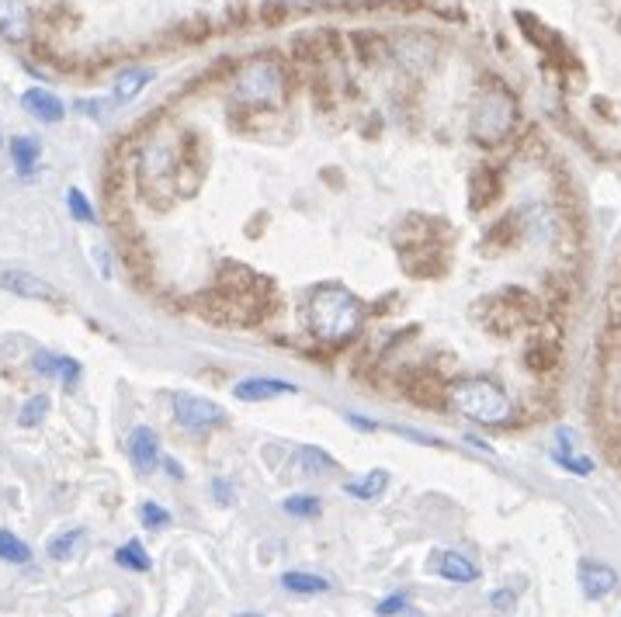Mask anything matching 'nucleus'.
Masks as SVG:
<instances>
[{
	"label": "nucleus",
	"mask_w": 621,
	"mask_h": 617,
	"mask_svg": "<svg viewBox=\"0 0 621 617\" xmlns=\"http://www.w3.org/2000/svg\"><path fill=\"white\" fill-rule=\"evenodd\" d=\"M361 302L354 292H347L344 285H320L313 295H309L306 306V319L309 330L320 340H347L358 333L361 326Z\"/></svg>",
	"instance_id": "f257e3e1"
},
{
	"label": "nucleus",
	"mask_w": 621,
	"mask_h": 617,
	"mask_svg": "<svg viewBox=\"0 0 621 617\" xmlns=\"http://www.w3.org/2000/svg\"><path fill=\"white\" fill-rule=\"evenodd\" d=\"M452 406L462 416L476 423H504L510 416V399L500 385L486 382V378H462L448 392Z\"/></svg>",
	"instance_id": "f03ea898"
},
{
	"label": "nucleus",
	"mask_w": 621,
	"mask_h": 617,
	"mask_svg": "<svg viewBox=\"0 0 621 617\" xmlns=\"http://www.w3.org/2000/svg\"><path fill=\"white\" fill-rule=\"evenodd\" d=\"M510 125H514V101L504 91L483 94V101L476 104V115H472V132L486 143H497L507 136Z\"/></svg>",
	"instance_id": "7ed1b4c3"
},
{
	"label": "nucleus",
	"mask_w": 621,
	"mask_h": 617,
	"mask_svg": "<svg viewBox=\"0 0 621 617\" xmlns=\"http://www.w3.org/2000/svg\"><path fill=\"white\" fill-rule=\"evenodd\" d=\"M282 94V70L271 59H254L236 77V98L240 101H275Z\"/></svg>",
	"instance_id": "20e7f679"
},
{
	"label": "nucleus",
	"mask_w": 621,
	"mask_h": 617,
	"mask_svg": "<svg viewBox=\"0 0 621 617\" xmlns=\"http://www.w3.org/2000/svg\"><path fill=\"white\" fill-rule=\"evenodd\" d=\"M174 416L181 427L188 430H216L226 427V410L212 399L202 396H188V392H177L174 396Z\"/></svg>",
	"instance_id": "39448f33"
},
{
	"label": "nucleus",
	"mask_w": 621,
	"mask_h": 617,
	"mask_svg": "<svg viewBox=\"0 0 621 617\" xmlns=\"http://www.w3.org/2000/svg\"><path fill=\"white\" fill-rule=\"evenodd\" d=\"M0 288L21 295V299H35V302H53L56 299V288L49 285L46 278L32 274V271H4L0 274Z\"/></svg>",
	"instance_id": "423d86ee"
},
{
	"label": "nucleus",
	"mask_w": 621,
	"mask_h": 617,
	"mask_svg": "<svg viewBox=\"0 0 621 617\" xmlns=\"http://www.w3.org/2000/svg\"><path fill=\"white\" fill-rule=\"evenodd\" d=\"M427 569H431L434 576L448 579V583H476L479 579L476 562H469L458 552H434L431 562H427Z\"/></svg>",
	"instance_id": "0eeeda50"
},
{
	"label": "nucleus",
	"mask_w": 621,
	"mask_h": 617,
	"mask_svg": "<svg viewBox=\"0 0 621 617\" xmlns=\"http://www.w3.org/2000/svg\"><path fill=\"white\" fill-rule=\"evenodd\" d=\"M129 458L139 472H153L160 462V437L150 427H136L129 434Z\"/></svg>",
	"instance_id": "6e6552de"
},
{
	"label": "nucleus",
	"mask_w": 621,
	"mask_h": 617,
	"mask_svg": "<svg viewBox=\"0 0 621 617\" xmlns=\"http://www.w3.org/2000/svg\"><path fill=\"white\" fill-rule=\"evenodd\" d=\"M292 392H295V385L282 382V378H243L233 389V396L243 399V403H264V399L292 396Z\"/></svg>",
	"instance_id": "1a4fd4ad"
},
{
	"label": "nucleus",
	"mask_w": 621,
	"mask_h": 617,
	"mask_svg": "<svg viewBox=\"0 0 621 617\" xmlns=\"http://www.w3.org/2000/svg\"><path fill=\"white\" fill-rule=\"evenodd\" d=\"M618 586V572L604 562H583L580 566V590L590 600H604Z\"/></svg>",
	"instance_id": "9d476101"
},
{
	"label": "nucleus",
	"mask_w": 621,
	"mask_h": 617,
	"mask_svg": "<svg viewBox=\"0 0 621 617\" xmlns=\"http://www.w3.org/2000/svg\"><path fill=\"white\" fill-rule=\"evenodd\" d=\"M21 104H25L28 115H35L39 122H49V125L63 122V115H66L63 101H59L53 91H46V87H32V91H25L21 94Z\"/></svg>",
	"instance_id": "9b49d317"
},
{
	"label": "nucleus",
	"mask_w": 621,
	"mask_h": 617,
	"mask_svg": "<svg viewBox=\"0 0 621 617\" xmlns=\"http://www.w3.org/2000/svg\"><path fill=\"white\" fill-rule=\"evenodd\" d=\"M32 25V14H28L25 0H0V35L7 42H21L28 35Z\"/></svg>",
	"instance_id": "f8f14e48"
},
{
	"label": "nucleus",
	"mask_w": 621,
	"mask_h": 617,
	"mask_svg": "<svg viewBox=\"0 0 621 617\" xmlns=\"http://www.w3.org/2000/svg\"><path fill=\"white\" fill-rule=\"evenodd\" d=\"M292 472L295 475H327V472H334V458L320 448H299L292 455Z\"/></svg>",
	"instance_id": "ddd939ff"
},
{
	"label": "nucleus",
	"mask_w": 621,
	"mask_h": 617,
	"mask_svg": "<svg viewBox=\"0 0 621 617\" xmlns=\"http://www.w3.org/2000/svg\"><path fill=\"white\" fill-rule=\"evenodd\" d=\"M153 80V70H146V66H132V70H122L115 77V101L125 104L132 101L136 94H143V87Z\"/></svg>",
	"instance_id": "4468645a"
},
{
	"label": "nucleus",
	"mask_w": 621,
	"mask_h": 617,
	"mask_svg": "<svg viewBox=\"0 0 621 617\" xmlns=\"http://www.w3.org/2000/svg\"><path fill=\"white\" fill-rule=\"evenodd\" d=\"M344 489L351 496H358V500H379V496L389 489V472H386V468H375V472H368L365 479L347 482Z\"/></svg>",
	"instance_id": "2eb2a0df"
},
{
	"label": "nucleus",
	"mask_w": 621,
	"mask_h": 617,
	"mask_svg": "<svg viewBox=\"0 0 621 617\" xmlns=\"http://www.w3.org/2000/svg\"><path fill=\"white\" fill-rule=\"evenodd\" d=\"M11 156H14V167L18 170H32L42 156V143L32 136H18V139H11Z\"/></svg>",
	"instance_id": "dca6fc26"
},
{
	"label": "nucleus",
	"mask_w": 621,
	"mask_h": 617,
	"mask_svg": "<svg viewBox=\"0 0 621 617\" xmlns=\"http://www.w3.org/2000/svg\"><path fill=\"white\" fill-rule=\"evenodd\" d=\"M282 586L292 593H327L330 590V579L313 576V572H285Z\"/></svg>",
	"instance_id": "f3484780"
},
{
	"label": "nucleus",
	"mask_w": 621,
	"mask_h": 617,
	"mask_svg": "<svg viewBox=\"0 0 621 617\" xmlns=\"http://www.w3.org/2000/svg\"><path fill=\"white\" fill-rule=\"evenodd\" d=\"M115 562L118 566H125V569H132V572H150V555L143 552V545L139 541H129V545H122L115 552Z\"/></svg>",
	"instance_id": "a211bd4d"
},
{
	"label": "nucleus",
	"mask_w": 621,
	"mask_h": 617,
	"mask_svg": "<svg viewBox=\"0 0 621 617\" xmlns=\"http://www.w3.org/2000/svg\"><path fill=\"white\" fill-rule=\"evenodd\" d=\"M0 559L14 562V566H25V562L32 559V548H28L21 538H14L11 531H0Z\"/></svg>",
	"instance_id": "6ab92c4d"
},
{
	"label": "nucleus",
	"mask_w": 621,
	"mask_h": 617,
	"mask_svg": "<svg viewBox=\"0 0 621 617\" xmlns=\"http://www.w3.org/2000/svg\"><path fill=\"white\" fill-rule=\"evenodd\" d=\"M80 541H84V531H80V527H73V531H66V534H56L53 541H49V555H53V559H70L73 552H77V545Z\"/></svg>",
	"instance_id": "aec40b11"
},
{
	"label": "nucleus",
	"mask_w": 621,
	"mask_h": 617,
	"mask_svg": "<svg viewBox=\"0 0 621 617\" xmlns=\"http://www.w3.org/2000/svg\"><path fill=\"white\" fill-rule=\"evenodd\" d=\"M282 510L285 514H292V517H316L320 514V500H316V496L299 493V496H288V500L282 503Z\"/></svg>",
	"instance_id": "412c9836"
},
{
	"label": "nucleus",
	"mask_w": 621,
	"mask_h": 617,
	"mask_svg": "<svg viewBox=\"0 0 621 617\" xmlns=\"http://www.w3.org/2000/svg\"><path fill=\"white\" fill-rule=\"evenodd\" d=\"M552 458H556L559 465H566L573 475H590V472H594V462H590L587 455H576V451H552Z\"/></svg>",
	"instance_id": "4be33fe9"
},
{
	"label": "nucleus",
	"mask_w": 621,
	"mask_h": 617,
	"mask_svg": "<svg viewBox=\"0 0 621 617\" xmlns=\"http://www.w3.org/2000/svg\"><path fill=\"white\" fill-rule=\"evenodd\" d=\"M66 205H70L73 219L77 222H94V205L87 202V195L80 188H70V195H66Z\"/></svg>",
	"instance_id": "5701e85b"
},
{
	"label": "nucleus",
	"mask_w": 621,
	"mask_h": 617,
	"mask_svg": "<svg viewBox=\"0 0 621 617\" xmlns=\"http://www.w3.org/2000/svg\"><path fill=\"white\" fill-rule=\"evenodd\" d=\"M46 413H49V396H32L21 406V427H35Z\"/></svg>",
	"instance_id": "b1692460"
},
{
	"label": "nucleus",
	"mask_w": 621,
	"mask_h": 617,
	"mask_svg": "<svg viewBox=\"0 0 621 617\" xmlns=\"http://www.w3.org/2000/svg\"><path fill=\"white\" fill-rule=\"evenodd\" d=\"M139 517H143L150 527H167V524H170V514H167L164 507H157V503H143V510H139Z\"/></svg>",
	"instance_id": "393cba45"
},
{
	"label": "nucleus",
	"mask_w": 621,
	"mask_h": 617,
	"mask_svg": "<svg viewBox=\"0 0 621 617\" xmlns=\"http://www.w3.org/2000/svg\"><path fill=\"white\" fill-rule=\"evenodd\" d=\"M406 607H410V600H406L403 593H399V597L382 600V604H379V617H393V614H399V611H406Z\"/></svg>",
	"instance_id": "a878e982"
},
{
	"label": "nucleus",
	"mask_w": 621,
	"mask_h": 617,
	"mask_svg": "<svg viewBox=\"0 0 621 617\" xmlns=\"http://www.w3.org/2000/svg\"><path fill=\"white\" fill-rule=\"evenodd\" d=\"M556 441H559L556 451H576V448H580V444H576L580 437H576V430H569V427H559L556 430Z\"/></svg>",
	"instance_id": "bb28decb"
},
{
	"label": "nucleus",
	"mask_w": 621,
	"mask_h": 617,
	"mask_svg": "<svg viewBox=\"0 0 621 617\" xmlns=\"http://www.w3.org/2000/svg\"><path fill=\"white\" fill-rule=\"evenodd\" d=\"M63 382H77L80 378V364L73 361V358H59V371H56Z\"/></svg>",
	"instance_id": "cd10ccee"
},
{
	"label": "nucleus",
	"mask_w": 621,
	"mask_h": 617,
	"mask_svg": "<svg viewBox=\"0 0 621 617\" xmlns=\"http://www.w3.org/2000/svg\"><path fill=\"white\" fill-rule=\"evenodd\" d=\"M396 434H403V437H413V441H420V444H438V437H431V434H420V430H410V427H393Z\"/></svg>",
	"instance_id": "c85d7f7f"
},
{
	"label": "nucleus",
	"mask_w": 621,
	"mask_h": 617,
	"mask_svg": "<svg viewBox=\"0 0 621 617\" xmlns=\"http://www.w3.org/2000/svg\"><path fill=\"white\" fill-rule=\"evenodd\" d=\"M212 489H216V500L219 503H233V489L226 486V479H216V482H212Z\"/></svg>",
	"instance_id": "c756f323"
},
{
	"label": "nucleus",
	"mask_w": 621,
	"mask_h": 617,
	"mask_svg": "<svg viewBox=\"0 0 621 617\" xmlns=\"http://www.w3.org/2000/svg\"><path fill=\"white\" fill-rule=\"evenodd\" d=\"M493 607H500V611H507V607H514V593H510V590L493 593Z\"/></svg>",
	"instance_id": "7c9ffc66"
},
{
	"label": "nucleus",
	"mask_w": 621,
	"mask_h": 617,
	"mask_svg": "<svg viewBox=\"0 0 621 617\" xmlns=\"http://www.w3.org/2000/svg\"><path fill=\"white\" fill-rule=\"evenodd\" d=\"M94 257H98V267H101V278H112V267H108V254H105V247H94Z\"/></svg>",
	"instance_id": "2f4dec72"
},
{
	"label": "nucleus",
	"mask_w": 621,
	"mask_h": 617,
	"mask_svg": "<svg viewBox=\"0 0 621 617\" xmlns=\"http://www.w3.org/2000/svg\"><path fill=\"white\" fill-rule=\"evenodd\" d=\"M236 617H261V614H236Z\"/></svg>",
	"instance_id": "473e14b6"
},
{
	"label": "nucleus",
	"mask_w": 621,
	"mask_h": 617,
	"mask_svg": "<svg viewBox=\"0 0 621 617\" xmlns=\"http://www.w3.org/2000/svg\"><path fill=\"white\" fill-rule=\"evenodd\" d=\"M115 617H125V611H118V614H115Z\"/></svg>",
	"instance_id": "72a5a7b5"
}]
</instances>
